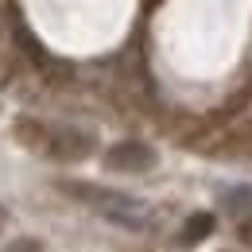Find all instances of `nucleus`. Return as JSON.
I'll return each instance as SVG.
<instances>
[{
  "mask_svg": "<svg viewBox=\"0 0 252 252\" xmlns=\"http://www.w3.org/2000/svg\"><path fill=\"white\" fill-rule=\"evenodd\" d=\"M105 163L117 167V171H152V167H156V152H152L148 144L128 140V144H117V148L105 156Z\"/></svg>",
  "mask_w": 252,
  "mask_h": 252,
  "instance_id": "1",
  "label": "nucleus"
},
{
  "mask_svg": "<svg viewBox=\"0 0 252 252\" xmlns=\"http://www.w3.org/2000/svg\"><path fill=\"white\" fill-rule=\"evenodd\" d=\"M210 229H214V218H210V214H198V218H190V225L183 229V241L194 245V241H198L202 233H210Z\"/></svg>",
  "mask_w": 252,
  "mask_h": 252,
  "instance_id": "2",
  "label": "nucleus"
},
{
  "mask_svg": "<svg viewBox=\"0 0 252 252\" xmlns=\"http://www.w3.org/2000/svg\"><path fill=\"white\" fill-rule=\"evenodd\" d=\"M241 237H245V245H252V218L241 221Z\"/></svg>",
  "mask_w": 252,
  "mask_h": 252,
  "instance_id": "3",
  "label": "nucleus"
}]
</instances>
